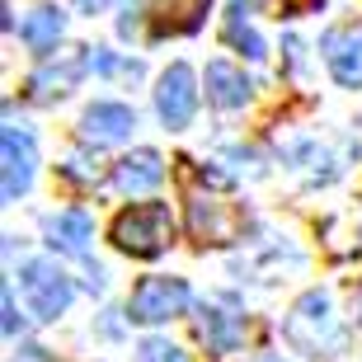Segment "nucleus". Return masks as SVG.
I'll list each match as a JSON object with an SVG mask.
<instances>
[{
	"mask_svg": "<svg viewBox=\"0 0 362 362\" xmlns=\"http://www.w3.org/2000/svg\"><path fill=\"white\" fill-rule=\"evenodd\" d=\"M0 188H5V198H19V193H28V184H33V170H38V151H33V136L24 132V127H5L0 132Z\"/></svg>",
	"mask_w": 362,
	"mask_h": 362,
	"instance_id": "nucleus-5",
	"label": "nucleus"
},
{
	"mask_svg": "<svg viewBox=\"0 0 362 362\" xmlns=\"http://www.w3.org/2000/svg\"><path fill=\"white\" fill-rule=\"evenodd\" d=\"M198 334H202V344H207L212 353H230L235 344H240V325H235V315H226V310H202Z\"/></svg>",
	"mask_w": 362,
	"mask_h": 362,
	"instance_id": "nucleus-15",
	"label": "nucleus"
},
{
	"mask_svg": "<svg viewBox=\"0 0 362 362\" xmlns=\"http://www.w3.org/2000/svg\"><path fill=\"white\" fill-rule=\"evenodd\" d=\"M136 362H188V358L170 344V339H146V344L136 349Z\"/></svg>",
	"mask_w": 362,
	"mask_h": 362,
	"instance_id": "nucleus-17",
	"label": "nucleus"
},
{
	"mask_svg": "<svg viewBox=\"0 0 362 362\" xmlns=\"http://www.w3.org/2000/svg\"><path fill=\"white\" fill-rule=\"evenodd\" d=\"M212 0H156V28L160 33H193Z\"/></svg>",
	"mask_w": 362,
	"mask_h": 362,
	"instance_id": "nucleus-12",
	"label": "nucleus"
},
{
	"mask_svg": "<svg viewBox=\"0 0 362 362\" xmlns=\"http://www.w3.org/2000/svg\"><path fill=\"white\" fill-rule=\"evenodd\" d=\"M62 28H66L62 10L42 5V10H33V14L24 19V42L33 47V52H52V47H57V38H62Z\"/></svg>",
	"mask_w": 362,
	"mask_h": 362,
	"instance_id": "nucleus-14",
	"label": "nucleus"
},
{
	"mask_svg": "<svg viewBox=\"0 0 362 362\" xmlns=\"http://www.w3.org/2000/svg\"><path fill=\"white\" fill-rule=\"evenodd\" d=\"M207 99L216 108H240L250 99V81H245V71H235L230 62H212L207 66Z\"/></svg>",
	"mask_w": 362,
	"mask_h": 362,
	"instance_id": "nucleus-10",
	"label": "nucleus"
},
{
	"mask_svg": "<svg viewBox=\"0 0 362 362\" xmlns=\"http://www.w3.org/2000/svg\"><path fill=\"white\" fill-rule=\"evenodd\" d=\"M81 76H85V52H66L62 66H42L28 81V90H33V99H57V94H66Z\"/></svg>",
	"mask_w": 362,
	"mask_h": 362,
	"instance_id": "nucleus-11",
	"label": "nucleus"
},
{
	"mask_svg": "<svg viewBox=\"0 0 362 362\" xmlns=\"http://www.w3.org/2000/svg\"><path fill=\"white\" fill-rule=\"evenodd\" d=\"M170 240H175V216L160 202H136V207H127L113 221V245H118L122 255L151 259V255H160Z\"/></svg>",
	"mask_w": 362,
	"mask_h": 362,
	"instance_id": "nucleus-1",
	"label": "nucleus"
},
{
	"mask_svg": "<svg viewBox=\"0 0 362 362\" xmlns=\"http://www.w3.org/2000/svg\"><path fill=\"white\" fill-rule=\"evenodd\" d=\"M19 287H24V301L38 320H57L71 306V278L52 259H28L24 273H19Z\"/></svg>",
	"mask_w": 362,
	"mask_h": 362,
	"instance_id": "nucleus-3",
	"label": "nucleus"
},
{
	"mask_svg": "<svg viewBox=\"0 0 362 362\" xmlns=\"http://www.w3.org/2000/svg\"><path fill=\"white\" fill-rule=\"evenodd\" d=\"M132 127H136V113L127 104H94L81 118V132L90 141H122Z\"/></svg>",
	"mask_w": 362,
	"mask_h": 362,
	"instance_id": "nucleus-9",
	"label": "nucleus"
},
{
	"mask_svg": "<svg viewBox=\"0 0 362 362\" xmlns=\"http://www.w3.org/2000/svg\"><path fill=\"white\" fill-rule=\"evenodd\" d=\"M127 310H132V320H141V325H160V320L184 315V310H188V287H184V278H141L132 287Z\"/></svg>",
	"mask_w": 362,
	"mask_h": 362,
	"instance_id": "nucleus-4",
	"label": "nucleus"
},
{
	"mask_svg": "<svg viewBox=\"0 0 362 362\" xmlns=\"http://www.w3.org/2000/svg\"><path fill=\"white\" fill-rule=\"evenodd\" d=\"M76 5H81L85 14H99V10H104V5H108V0H76Z\"/></svg>",
	"mask_w": 362,
	"mask_h": 362,
	"instance_id": "nucleus-20",
	"label": "nucleus"
},
{
	"mask_svg": "<svg viewBox=\"0 0 362 362\" xmlns=\"http://www.w3.org/2000/svg\"><path fill=\"white\" fill-rule=\"evenodd\" d=\"M19 325H24V320H19V310H14V296L10 292H5V334H19Z\"/></svg>",
	"mask_w": 362,
	"mask_h": 362,
	"instance_id": "nucleus-18",
	"label": "nucleus"
},
{
	"mask_svg": "<svg viewBox=\"0 0 362 362\" xmlns=\"http://www.w3.org/2000/svg\"><path fill=\"white\" fill-rule=\"evenodd\" d=\"M250 0H230V14H226V38L240 47L245 57H264V38H259L255 28H250Z\"/></svg>",
	"mask_w": 362,
	"mask_h": 362,
	"instance_id": "nucleus-16",
	"label": "nucleus"
},
{
	"mask_svg": "<svg viewBox=\"0 0 362 362\" xmlns=\"http://www.w3.org/2000/svg\"><path fill=\"white\" fill-rule=\"evenodd\" d=\"M10 362H52V358H47V349H19Z\"/></svg>",
	"mask_w": 362,
	"mask_h": 362,
	"instance_id": "nucleus-19",
	"label": "nucleus"
},
{
	"mask_svg": "<svg viewBox=\"0 0 362 362\" xmlns=\"http://www.w3.org/2000/svg\"><path fill=\"white\" fill-rule=\"evenodd\" d=\"M156 108H160V122L165 127H188L193 122V108H198V81L184 62L160 76V90H156Z\"/></svg>",
	"mask_w": 362,
	"mask_h": 362,
	"instance_id": "nucleus-6",
	"label": "nucleus"
},
{
	"mask_svg": "<svg viewBox=\"0 0 362 362\" xmlns=\"http://www.w3.org/2000/svg\"><path fill=\"white\" fill-rule=\"evenodd\" d=\"M90 235H94V221L81 212V207L52 216V245H57V250H66V255H85Z\"/></svg>",
	"mask_w": 362,
	"mask_h": 362,
	"instance_id": "nucleus-13",
	"label": "nucleus"
},
{
	"mask_svg": "<svg viewBox=\"0 0 362 362\" xmlns=\"http://www.w3.org/2000/svg\"><path fill=\"white\" fill-rule=\"evenodd\" d=\"M325 66L334 71L339 85H362V38L349 33V28H334L325 33Z\"/></svg>",
	"mask_w": 362,
	"mask_h": 362,
	"instance_id": "nucleus-8",
	"label": "nucleus"
},
{
	"mask_svg": "<svg viewBox=\"0 0 362 362\" xmlns=\"http://www.w3.org/2000/svg\"><path fill=\"white\" fill-rule=\"evenodd\" d=\"M188 226H193V235L202 245H230L245 226V212H240V202L221 198V193L193 188V198H188Z\"/></svg>",
	"mask_w": 362,
	"mask_h": 362,
	"instance_id": "nucleus-2",
	"label": "nucleus"
},
{
	"mask_svg": "<svg viewBox=\"0 0 362 362\" xmlns=\"http://www.w3.org/2000/svg\"><path fill=\"white\" fill-rule=\"evenodd\" d=\"M160 179H165V160L156 151H132V156H122V160L113 165V184H118L122 193H132V198L160 188Z\"/></svg>",
	"mask_w": 362,
	"mask_h": 362,
	"instance_id": "nucleus-7",
	"label": "nucleus"
}]
</instances>
